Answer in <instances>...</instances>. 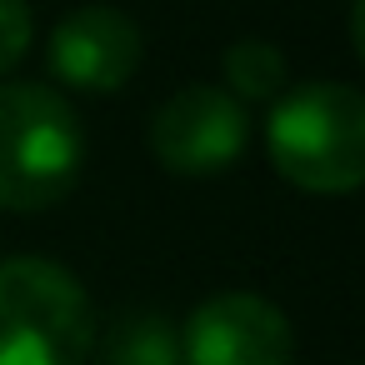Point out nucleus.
<instances>
[{
  "instance_id": "8",
  "label": "nucleus",
  "mask_w": 365,
  "mask_h": 365,
  "mask_svg": "<svg viewBox=\"0 0 365 365\" xmlns=\"http://www.w3.org/2000/svg\"><path fill=\"white\" fill-rule=\"evenodd\" d=\"M220 66L235 101H275L285 91V56L270 41H235Z\"/></svg>"
},
{
  "instance_id": "7",
  "label": "nucleus",
  "mask_w": 365,
  "mask_h": 365,
  "mask_svg": "<svg viewBox=\"0 0 365 365\" xmlns=\"http://www.w3.org/2000/svg\"><path fill=\"white\" fill-rule=\"evenodd\" d=\"M106 360L110 365H185L180 330L160 310H130L106 330Z\"/></svg>"
},
{
  "instance_id": "5",
  "label": "nucleus",
  "mask_w": 365,
  "mask_h": 365,
  "mask_svg": "<svg viewBox=\"0 0 365 365\" xmlns=\"http://www.w3.org/2000/svg\"><path fill=\"white\" fill-rule=\"evenodd\" d=\"M185 365H290L295 330L280 305L250 290L210 295L180 330Z\"/></svg>"
},
{
  "instance_id": "3",
  "label": "nucleus",
  "mask_w": 365,
  "mask_h": 365,
  "mask_svg": "<svg viewBox=\"0 0 365 365\" xmlns=\"http://www.w3.org/2000/svg\"><path fill=\"white\" fill-rule=\"evenodd\" d=\"M96 315L81 280L46 255L0 260V365H86Z\"/></svg>"
},
{
  "instance_id": "2",
  "label": "nucleus",
  "mask_w": 365,
  "mask_h": 365,
  "mask_svg": "<svg viewBox=\"0 0 365 365\" xmlns=\"http://www.w3.org/2000/svg\"><path fill=\"white\" fill-rule=\"evenodd\" d=\"M86 130L71 101L36 81L0 86V210H46L81 180Z\"/></svg>"
},
{
  "instance_id": "4",
  "label": "nucleus",
  "mask_w": 365,
  "mask_h": 365,
  "mask_svg": "<svg viewBox=\"0 0 365 365\" xmlns=\"http://www.w3.org/2000/svg\"><path fill=\"white\" fill-rule=\"evenodd\" d=\"M245 106L220 86H185L150 120V150L175 175H215L245 150Z\"/></svg>"
},
{
  "instance_id": "1",
  "label": "nucleus",
  "mask_w": 365,
  "mask_h": 365,
  "mask_svg": "<svg viewBox=\"0 0 365 365\" xmlns=\"http://www.w3.org/2000/svg\"><path fill=\"white\" fill-rule=\"evenodd\" d=\"M270 165L310 195H350L365 180V101L355 86L310 81L275 96L265 120Z\"/></svg>"
},
{
  "instance_id": "9",
  "label": "nucleus",
  "mask_w": 365,
  "mask_h": 365,
  "mask_svg": "<svg viewBox=\"0 0 365 365\" xmlns=\"http://www.w3.org/2000/svg\"><path fill=\"white\" fill-rule=\"evenodd\" d=\"M31 6L26 0H0V76H11L21 56L31 51Z\"/></svg>"
},
{
  "instance_id": "6",
  "label": "nucleus",
  "mask_w": 365,
  "mask_h": 365,
  "mask_svg": "<svg viewBox=\"0 0 365 365\" xmlns=\"http://www.w3.org/2000/svg\"><path fill=\"white\" fill-rule=\"evenodd\" d=\"M51 71L76 91H120L140 71V26L115 6H81L51 36Z\"/></svg>"
}]
</instances>
